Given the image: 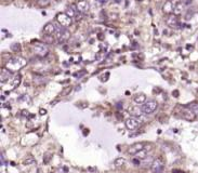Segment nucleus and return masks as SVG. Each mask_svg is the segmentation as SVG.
<instances>
[{"label": "nucleus", "instance_id": "obj_16", "mask_svg": "<svg viewBox=\"0 0 198 173\" xmlns=\"http://www.w3.org/2000/svg\"><path fill=\"white\" fill-rule=\"evenodd\" d=\"M184 7H185V4H183V2H181V1L175 4V6H174V11H173L175 15H180V14L183 12V9H184Z\"/></svg>", "mask_w": 198, "mask_h": 173}, {"label": "nucleus", "instance_id": "obj_23", "mask_svg": "<svg viewBox=\"0 0 198 173\" xmlns=\"http://www.w3.org/2000/svg\"><path fill=\"white\" fill-rule=\"evenodd\" d=\"M193 14H194V10L189 9V10H188V12L186 13V15H185V19H186V20H189V19L193 16Z\"/></svg>", "mask_w": 198, "mask_h": 173}, {"label": "nucleus", "instance_id": "obj_28", "mask_svg": "<svg viewBox=\"0 0 198 173\" xmlns=\"http://www.w3.org/2000/svg\"><path fill=\"white\" fill-rule=\"evenodd\" d=\"M50 159H51V156H50V155H49V154H47V155H46V159H44V163L49 162V160H50Z\"/></svg>", "mask_w": 198, "mask_h": 173}, {"label": "nucleus", "instance_id": "obj_19", "mask_svg": "<svg viewBox=\"0 0 198 173\" xmlns=\"http://www.w3.org/2000/svg\"><path fill=\"white\" fill-rule=\"evenodd\" d=\"M137 158H139V159H145L146 157H147V147H145L144 149H142L141 152H139L137 155H134Z\"/></svg>", "mask_w": 198, "mask_h": 173}, {"label": "nucleus", "instance_id": "obj_1", "mask_svg": "<svg viewBox=\"0 0 198 173\" xmlns=\"http://www.w3.org/2000/svg\"><path fill=\"white\" fill-rule=\"evenodd\" d=\"M27 64V61L22 56H15L12 57L6 63V68H8L11 71H17L21 68H23Z\"/></svg>", "mask_w": 198, "mask_h": 173}, {"label": "nucleus", "instance_id": "obj_14", "mask_svg": "<svg viewBox=\"0 0 198 173\" xmlns=\"http://www.w3.org/2000/svg\"><path fill=\"white\" fill-rule=\"evenodd\" d=\"M76 7H77L78 12H80V13H84V12H87V11L89 10V4H88L87 0H80V1H78Z\"/></svg>", "mask_w": 198, "mask_h": 173}, {"label": "nucleus", "instance_id": "obj_21", "mask_svg": "<svg viewBox=\"0 0 198 173\" xmlns=\"http://www.w3.org/2000/svg\"><path fill=\"white\" fill-rule=\"evenodd\" d=\"M20 83H21V75H16V76H14L12 78V86H13V88L19 86Z\"/></svg>", "mask_w": 198, "mask_h": 173}, {"label": "nucleus", "instance_id": "obj_18", "mask_svg": "<svg viewBox=\"0 0 198 173\" xmlns=\"http://www.w3.org/2000/svg\"><path fill=\"white\" fill-rule=\"evenodd\" d=\"M186 107L189 108L191 110H193V112L196 114V116H198V102L197 101H195V102H192V103L187 104Z\"/></svg>", "mask_w": 198, "mask_h": 173}, {"label": "nucleus", "instance_id": "obj_3", "mask_svg": "<svg viewBox=\"0 0 198 173\" xmlns=\"http://www.w3.org/2000/svg\"><path fill=\"white\" fill-rule=\"evenodd\" d=\"M69 31L67 30V28H65V27L61 26L60 24H57V28H56V31L54 34V38L59 41L60 43L62 42H65L66 40L69 38Z\"/></svg>", "mask_w": 198, "mask_h": 173}, {"label": "nucleus", "instance_id": "obj_29", "mask_svg": "<svg viewBox=\"0 0 198 173\" xmlns=\"http://www.w3.org/2000/svg\"><path fill=\"white\" fill-rule=\"evenodd\" d=\"M181 2H183L185 6H188V4H192V0H181Z\"/></svg>", "mask_w": 198, "mask_h": 173}, {"label": "nucleus", "instance_id": "obj_31", "mask_svg": "<svg viewBox=\"0 0 198 173\" xmlns=\"http://www.w3.org/2000/svg\"><path fill=\"white\" fill-rule=\"evenodd\" d=\"M172 173H182V172L180 171V170H173V171H172Z\"/></svg>", "mask_w": 198, "mask_h": 173}, {"label": "nucleus", "instance_id": "obj_20", "mask_svg": "<svg viewBox=\"0 0 198 173\" xmlns=\"http://www.w3.org/2000/svg\"><path fill=\"white\" fill-rule=\"evenodd\" d=\"M115 166L117 167V168H120V167H124L126 164V159L122 158V157H119L117 159L115 160Z\"/></svg>", "mask_w": 198, "mask_h": 173}, {"label": "nucleus", "instance_id": "obj_30", "mask_svg": "<svg viewBox=\"0 0 198 173\" xmlns=\"http://www.w3.org/2000/svg\"><path fill=\"white\" fill-rule=\"evenodd\" d=\"M39 114H40L41 116H42V115H46V114H47V110H46V109H40V110H39Z\"/></svg>", "mask_w": 198, "mask_h": 173}, {"label": "nucleus", "instance_id": "obj_32", "mask_svg": "<svg viewBox=\"0 0 198 173\" xmlns=\"http://www.w3.org/2000/svg\"><path fill=\"white\" fill-rule=\"evenodd\" d=\"M23 115L24 116H26V115L28 116V112H27V110H23Z\"/></svg>", "mask_w": 198, "mask_h": 173}, {"label": "nucleus", "instance_id": "obj_25", "mask_svg": "<svg viewBox=\"0 0 198 173\" xmlns=\"http://www.w3.org/2000/svg\"><path fill=\"white\" fill-rule=\"evenodd\" d=\"M33 162H34V158H33V157H29L28 159H26L24 161V164H25V166H28V164H30V163H33Z\"/></svg>", "mask_w": 198, "mask_h": 173}, {"label": "nucleus", "instance_id": "obj_2", "mask_svg": "<svg viewBox=\"0 0 198 173\" xmlns=\"http://www.w3.org/2000/svg\"><path fill=\"white\" fill-rule=\"evenodd\" d=\"M31 49L34 51V53L39 57H44L49 54V49L48 47L42 42H35L31 44Z\"/></svg>", "mask_w": 198, "mask_h": 173}, {"label": "nucleus", "instance_id": "obj_4", "mask_svg": "<svg viewBox=\"0 0 198 173\" xmlns=\"http://www.w3.org/2000/svg\"><path fill=\"white\" fill-rule=\"evenodd\" d=\"M157 107H158L157 101L149 100V101H147V102H145V103L142 105V109H143L144 115H152L155 110L157 109Z\"/></svg>", "mask_w": 198, "mask_h": 173}, {"label": "nucleus", "instance_id": "obj_24", "mask_svg": "<svg viewBox=\"0 0 198 173\" xmlns=\"http://www.w3.org/2000/svg\"><path fill=\"white\" fill-rule=\"evenodd\" d=\"M132 163H133L134 166H140V164H141V159H139V158L135 157V158L132 159Z\"/></svg>", "mask_w": 198, "mask_h": 173}, {"label": "nucleus", "instance_id": "obj_12", "mask_svg": "<svg viewBox=\"0 0 198 173\" xmlns=\"http://www.w3.org/2000/svg\"><path fill=\"white\" fill-rule=\"evenodd\" d=\"M166 24L170 27H177L179 25V19L178 15L175 14H169L166 19Z\"/></svg>", "mask_w": 198, "mask_h": 173}, {"label": "nucleus", "instance_id": "obj_5", "mask_svg": "<svg viewBox=\"0 0 198 173\" xmlns=\"http://www.w3.org/2000/svg\"><path fill=\"white\" fill-rule=\"evenodd\" d=\"M56 22L60 24L61 26L67 28L71 25V22H73V19L71 16H68L66 13H59L56 15Z\"/></svg>", "mask_w": 198, "mask_h": 173}, {"label": "nucleus", "instance_id": "obj_8", "mask_svg": "<svg viewBox=\"0 0 198 173\" xmlns=\"http://www.w3.org/2000/svg\"><path fill=\"white\" fill-rule=\"evenodd\" d=\"M181 116L183 117V119L187 120V121H194L196 119V114L187 107L183 108V110L181 112Z\"/></svg>", "mask_w": 198, "mask_h": 173}, {"label": "nucleus", "instance_id": "obj_33", "mask_svg": "<svg viewBox=\"0 0 198 173\" xmlns=\"http://www.w3.org/2000/svg\"><path fill=\"white\" fill-rule=\"evenodd\" d=\"M171 1H172V0H171Z\"/></svg>", "mask_w": 198, "mask_h": 173}, {"label": "nucleus", "instance_id": "obj_22", "mask_svg": "<svg viewBox=\"0 0 198 173\" xmlns=\"http://www.w3.org/2000/svg\"><path fill=\"white\" fill-rule=\"evenodd\" d=\"M44 39L46 42H52L54 40V36H51V35H44Z\"/></svg>", "mask_w": 198, "mask_h": 173}, {"label": "nucleus", "instance_id": "obj_27", "mask_svg": "<svg viewBox=\"0 0 198 173\" xmlns=\"http://www.w3.org/2000/svg\"><path fill=\"white\" fill-rule=\"evenodd\" d=\"M37 2L40 6H47L48 4H49V0H37Z\"/></svg>", "mask_w": 198, "mask_h": 173}, {"label": "nucleus", "instance_id": "obj_15", "mask_svg": "<svg viewBox=\"0 0 198 173\" xmlns=\"http://www.w3.org/2000/svg\"><path fill=\"white\" fill-rule=\"evenodd\" d=\"M164 12L167 14H171L173 11H174V6H173V4H172L171 0H168L166 4H164Z\"/></svg>", "mask_w": 198, "mask_h": 173}, {"label": "nucleus", "instance_id": "obj_6", "mask_svg": "<svg viewBox=\"0 0 198 173\" xmlns=\"http://www.w3.org/2000/svg\"><path fill=\"white\" fill-rule=\"evenodd\" d=\"M151 169H152V171H153L154 173H162V171H164V161H162L160 158L155 159L154 161L152 162Z\"/></svg>", "mask_w": 198, "mask_h": 173}, {"label": "nucleus", "instance_id": "obj_9", "mask_svg": "<svg viewBox=\"0 0 198 173\" xmlns=\"http://www.w3.org/2000/svg\"><path fill=\"white\" fill-rule=\"evenodd\" d=\"M57 22H50L48 23L44 28V31L46 35H51V36H54V34L56 31L57 28Z\"/></svg>", "mask_w": 198, "mask_h": 173}, {"label": "nucleus", "instance_id": "obj_17", "mask_svg": "<svg viewBox=\"0 0 198 173\" xmlns=\"http://www.w3.org/2000/svg\"><path fill=\"white\" fill-rule=\"evenodd\" d=\"M134 102L137 104H144L145 102H146V95H144V94H137L134 97Z\"/></svg>", "mask_w": 198, "mask_h": 173}, {"label": "nucleus", "instance_id": "obj_11", "mask_svg": "<svg viewBox=\"0 0 198 173\" xmlns=\"http://www.w3.org/2000/svg\"><path fill=\"white\" fill-rule=\"evenodd\" d=\"M129 114L131 115V117L138 118V117H141L144 113H143L142 106H140V105H134V106H131L130 108H129Z\"/></svg>", "mask_w": 198, "mask_h": 173}, {"label": "nucleus", "instance_id": "obj_26", "mask_svg": "<svg viewBox=\"0 0 198 173\" xmlns=\"http://www.w3.org/2000/svg\"><path fill=\"white\" fill-rule=\"evenodd\" d=\"M11 49H12L13 51H19L21 49V46L19 44V43H14L13 46L11 47Z\"/></svg>", "mask_w": 198, "mask_h": 173}, {"label": "nucleus", "instance_id": "obj_10", "mask_svg": "<svg viewBox=\"0 0 198 173\" xmlns=\"http://www.w3.org/2000/svg\"><path fill=\"white\" fill-rule=\"evenodd\" d=\"M145 148V144L144 143H135L133 145H131L128 149V153L130 155H137L139 152H141L142 149Z\"/></svg>", "mask_w": 198, "mask_h": 173}, {"label": "nucleus", "instance_id": "obj_7", "mask_svg": "<svg viewBox=\"0 0 198 173\" xmlns=\"http://www.w3.org/2000/svg\"><path fill=\"white\" fill-rule=\"evenodd\" d=\"M126 127H127V129L131 130V131H134L137 130L140 127V121H139L138 118H135V117H130V118H128L126 121Z\"/></svg>", "mask_w": 198, "mask_h": 173}, {"label": "nucleus", "instance_id": "obj_13", "mask_svg": "<svg viewBox=\"0 0 198 173\" xmlns=\"http://www.w3.org/2000/svg\"><path fill=\"white\" fill-rule=\"evenodd\" d=\"M10 78H12V71L9 70L8 68H1V74H0L1 82H7L8 80H10Z\"/></svg>", "mask_w": 198, "mask_h": 173}]
</instances>
